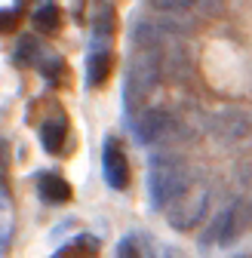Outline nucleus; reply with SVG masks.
Returning a JSON list of instances; mask_svg holds the SVG:
<instances>
[{
    "label": "nucleus",
    "instance_id": "1",
    "mask_svg": "<svg viewBox=\"0 0 252 258\" xmlns=\"http://www.w3.org/2000/svg\"><path fill=\"white\" fill-rule=\"evenodd\" d=\"M191 187V169L172 154H154L148 163V197L154 209H166Z\"/></svg>",
    "mask_w": 252,
    "mask_h": 258
},
{
    "label": "nucleus",
    "instance_id": "2",
    "mask_svg": "<svg viewBox=\"0 0 252 258\" xmlns=\"http://www.w3.org/2000/svg\"><path fill=\"white\" fill-rule=\"evenodd\" d=\"M157 77H160V68H157V55L154 52H139L133 61H130V68H126V80H123V105L126 111H136L142 108V102L148 99V92L154 89Z\"/></svg>",
    "mask_w": 252,
    "mask_h": 258
},
{
    "label": "nucleus",
    "instance_id": "3",
    "mask_svg": "<svg viewBox=\"0 0 252 258\" xmlns=\"http://www.w3.org/2000/svg\"><path fill=\"white\" fill-rule=\"evenodd\" d=\"M206 209H209V190L206 187H200V190L187 187L175 203L166 206V221L175 231H191V228H197V224L203 221Z\"/></svg>",
    "mask_w": 252,
    "mask_h": 258
},
{
    "label": "nucleus",
    "instance_id": "4",
    "mask_svg": "<svg viewBox=\"0 0 252 258\" xmlns=\"http://www.w3.org/2000/svg\"><path fill=\"white\" fill-rule=\"evenodd\" d=\"M175 133V117L163 108H145L136 120V139L142 145H157L166 142Z\"/></svg>",
    "mask_w": 252,
    "mask_h": 258
},
{
    "label": "nucleus",
    "instance_id": "5",
    "mask_svg": "<svg viewBox=\"0 0 252 258\" xmlns=\"http://www.w3.org/2000/svg\"><path fill=\"white\" fill-rule=\"evenodd\" d=\"M102 172H105L108 187H114V190H123L130 184V160H126L123 145L114 136H108L105 148H102Z\"/></svg>",
    "mask_w": 252,
    "mask_h": 258
},
{
    "label": "nucleus",
    "instance_id": "6",
    "mask_svg": "<svg viewBox=\"0 0 252 258\" xmlns=\"http://www.w3.org/2000/svg\"><path fill=\"white\" fill-rule=\"evenodd\" d=\"M111 49L105 43H96L86 55V86H102L111 74Z\"/></svg>",
    "mask_w": 252,
    "mask_h": 258
},
{
    "label": "nucleus",
    "instance_id": "7",
    "mask_svg": "<svg viewBox=\"0 0 252 258\" xmlns=\"http://www.w3.org/2000/svg\"><path fill=\"white\" fill-rule=\"evenodd\" d=\"M37 194H40L43 203L58 206V203H68V200H71V184L61 178L58 172H43V175L37 178Z\"/></svg>",
    "mask_w": 252,
    "mask_h": 258
},
{
    "label": "nucleus",
    "instance_id": "8",
    "mask_svg": "<svg viewBox=\"0 0 252 258\" xmlns=\"http://www.w3.org/2000/svg\"><path fill=\"white\" fill-rule=\"evenodd\" d=\"M65 139H68V120L61 114H55V117L40 123V145H43V151L58 154L61 148H65Z\"/></svg>",
    "mask_w": 252,
    "mask_h": 258
},
{
    "label": "nucleus",
    "instance_id": "9",
    "mask_svg": "<svg viewBox=\"0 0 252 258\" xmlns=\"http://www.w3.org/2000/svg\"><path fill=\"white\" fill-rule=\"evenodd\" d=\"M234 234H237V206H228L225 212L215 215L209 240H215V243H231Z\"/></svg>",
    "mask_w": 252,
    "mask_h": 258
},
{
    "label": "nucleus",
    "instance_id": "10",
    "mask_svg": "<svg viewBox=\"0 0 252 258\" xmlns=\"http://www.w3.org/2000/svg\"><path fill=\"white\" fill-rule=\"evenodd\" d=\"M31 22H34V28L43 31V34H52V31H58V25H61V13H58V7L52 0H43V4H37Z\"/></svg>",
    "mask_w": 252,
    "mask_h": 258
},
{
    "label": "nucleus",
    "instance_id": "11",
    "mask_svg": "<svg viewBox=\"0 0 252 258\" xmlns=\"http://www.w3.org/2000/svg\"><path fill=\"white\" fill-rule=\"evenodd\" d=\"M96 252H99V240H92V237H77L74 243L61 246L52 258H96Z\"/></svg>",
    "mask_w": 252,
    "mask_h": 258
},
{
    "label": "nucleus",
    "instance_id": "12",
    "mask_svg": "<svg viewBox=\"0 0 252 258\" xmlns=\"http://www.w3.org/2000/svg\"><path fill=\"white\" fill-rule=\"evenodd\" d=\"M37 68H40V74L46 77V80H52V83H58L61 80V74H65V61H61V55H55V52H40L37 55Z\"/></svg>",
    "mask_w": 252,
    "mask_h": 258
},
{
    "label": "nucleus",
    "instance_id": "13",
    "mask_svg": "<svg viewBox=\"0 0 252 258\" xmlns=\"http://www.w3.org/2000/svg\"><path fill=\"white\" fill-rule=\"evenodd\" d=\"M92 28H96V40H102V43H105V40L111 37V31H114V10H111L108 4H99Z\"/></svg>",
    "mask_w": 252,
    "mask_h": 258
},
{
    "label": "nucleus",
    "instance_id": "14",
    "mask_svg": "<svg viewBox=\"0 0 252 258\" xmlns=\"http://www.w3.org/2000/svg\"><path fill=\"white\" fill-rule=\"evenodd\" d=\"M40 52H43V46H40L34 37H22L19 46H16V61H19V64H34Z\"/></svg>",
    "mask_w": 252,
    "mask_h": 258
},
{
    "label": "nucleus",
    "instance_id": "15",
    "mask_svg": "<svg viewBox=\"0 0 252 258\" xmlns=\"http://www.w3.org/2000/svg\"><path fill=\"white\" fill-rule=\"evenodd\" d=\"M151 7H157V10H163V13H181V10H191V7H197L200 0H148Z\"/></svg>",
    "mask_w": 252,
    "mask_h": 258
},
{
    "label": "nucleus",
    "instance_id": "16",
    "mask_svg": "<svg viewBox=\"0 0 252 258\" xmlns=\"http://www.w3.org/2000/svg\"><path fill=\"white\" fill-rule=\"evenodd\" d=\"M114 258H142V255H139V246H136V240H133V237H123V240L117 243V252H114Z\"/></svg>",
    "mask_w": 252,
    "mask_h": 258
},
{
    "label": "nucleus",
    "instance_id": "17",
    "mask_svg": "<svg viewBox=\"0 0 252 258\" xmlns=\"http://www.w3.org/2000/svg\"><path fill=\"white\" fill-rule=\"evenodd\" d=\"M19 28V13L16 10H0V34H10Z\"/></svg>",
    "mask_w": 252,
    "mask_h": 258
},
{
    "label": "nucleus",
    "instance_id": "18",
    "mask_svg": "<svg viewBox=\"0 0 252 258\" xmlns=\"http://www.w3.org/2000/svg\"><path fill=\"white\" fill-rule=\"evenodd\" d=\"M10 243H13V224L7 218H0V255L10 252Z\"/></svg>",
    "mask_w": 252,
    "mask_h": 258
},
{
    "label": "nucleus",
    "instance_id": "19",
    "mask_svg": "<svg viewBox=\"0 0 252 258\" xmlns=\"http://www.w3.org/2000/svg\"><path fill=\"white\" fill-rule=\"evenodd\" d=\"M7 169H10V145L7 139H0V175H7Z\"/></svg>",
    "mask_w": 252,
    "mask_h": 258
},
{
    "label": "nucleus",
    "instance_id": "20",
    "mask_svg": "<svg viewBox=\"0 0 252 258\" xmlns=\"http://www.w3.org/2000/svg\"><path fill=\"white\" fill-rule=\"evenodd\" d=\"M4 206H7V194H4V190H0V209H4Z\"/></svg>",
    "mask_w": 252,
    "mask_h": 258
},
{
    "label": "nucleus",
    "instance_id": "21",
    "mask_svg": "<svg viewBox=\"0 0 252 258\" xmlns=\"http://www.w3.org/2000/svg\"><path fill=\"white\" fill-rule=\"evenodd\" d=\"M234 258H252V255H234Z\"/></svg>",
    "mask_w": 252,
    "mask_h": 258
}]
</instances>
